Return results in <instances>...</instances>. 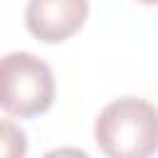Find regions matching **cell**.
Wrapping results in <instances>:
<instances>
[{
    "mask_svg": "<svg viewBox=\"0 0 158 158\" xmlns=\"http://www.w3.org/2000/svg\"><path fill=\"white\" fill-rule=\"evenodd\" d=\"M52 67L32 52L15 49L0 57V109L15 118H35L54 104Z\"/></svg>",
    "mask_w": 158,
    "mask_h": 158,
    "instance_id": "cell-2",
    "label": "cell"
},
{
    "mask_svg": "<svg viewBox=\"0 0 158 158\" xmlns=\"http://www.w3.org/2000/svg\"><path fill=\"white\" fill-rule=\"evenodd\" d=\"M89 17V0H27L25 25L44 44L69 40Z\"/></svg>",
    "mask_w": 158,
    "mask_h": 158,
    "instance_id": "cell-3",
    "label": "cell"
},
{
    "mask_svg": "<svg viewBox=\"0 0 158 158\" xmlns=\"http://www.w3.org/2000/svg\"><path fill=\"white\" fill-rule=\"evenodd\" d=\"M25 153H27L25 131L12 121L0 118V158H22Z\"/></svg>",
    "mask_w": 158,
    "mask_h": 158,
    "instance_id": "cell-4",
    "label": "cell"
},
{
    "mask_svg": "<svg viewBox=\"0 0 158 158\" xmlns=\"http://www.w3.org/2000/svg\"><path fill=\"white\" fill-rule=\"evenodd\" d=\"M141 5H158V0H138Z\"/></svg>",
    "mask_w": 158,
    "mask_h": 158,
    "instance_id": "cell-5",
    "label": "cell"
},
{
    "mask_svg": "<svg viewBox=\"0 0 158 158\" xmlns=\"http://www.w3.org/2000/svg\"><path fill=\"white\" fill-rule=\"evenodd\" d=\"M94 141L109 158H148L158 151V106L138 96L106 104L94 121Z\"/></svg>",
    "mask_w": 158,
    "mask_h": 158,
    "instance_id": "cell-1",
    "label": "cell"
}]
</instances>
